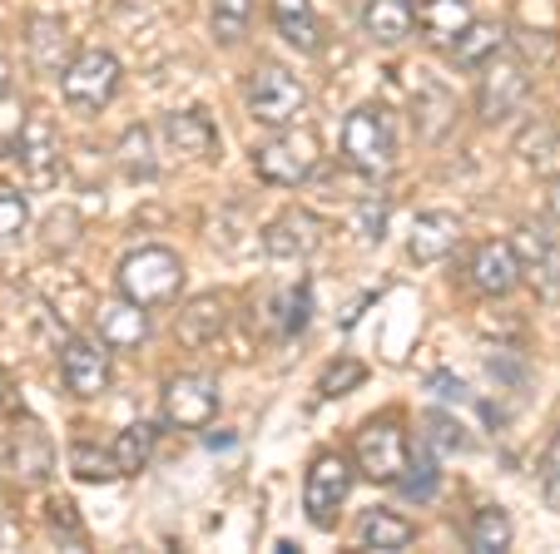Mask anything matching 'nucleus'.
I'll return each instance as SVG.
<instances>
[{"mask_svg": "<svg viewBox=\"0 0 560 554\" xmlns=\"http://www.w3.org/2000/svg\"><path fill=\"white\" fill-rule=\"evenodd\" d=\"M254 25V0H213L209 11V31L219 45H238Z\"/></svg>", "mask_w": 560, "mask_h": 554, "instance_id": "nucleus-27", "label": "nucleus"}, {"mask_svg": "<svg viewBox=\"0 0 560 554\" xmlns=\"http://www.w3.org/2000/svg\"><path fill=\"white\" fill-rule=\"evenodd\" d=\"M95 327H100V342H105L109 352H135V346H144V337H149V307L129 303V297H115V303H105L95 313Z\"/></svg>", "mask_w": 560, "mask_h": 554, "instance_id": "nucleus-15", "label": "nucleus"}, {"mask_svg": "<svg viewBox=\"0 0 560 554\" xmlns=\"http://www.w3.org/2000/svg\"><path fill=\"white\" fill-rule=\"evenodd\" d=\"M412 115H417V129H422L427 144H436V139H442V134H436V115L452 119V115H456V105H452V95H446L442 84H432V90H427V99H417Z\"/></svg>", "mask_w": 560, "mask_h": 554, "instance_id": "nucleus-32", "label": "nucleus"}, {"mask_svg": "<svg viewBox=\"0 0 560 554\" xmlns=\"http://www.w3.org/2000/svg\"><path fill=\"white\" fill-rule=\"evenodd\" d=\"M466 283H471V293H481V297L516 293V283H521V252L511 248V238L481 243V248L471 252V262H466Z\"/></svg>", "mask_w": 560, "mask_h": 554, "instance_id": "nucleus-11", "label": "nucleus"}, {"mask_svg": "<svg viewBox=\"0 0 560 554\" xmlns=\"http://www.w3.org/2000/svg\"><path fill=\"white\" fill-rule=\"evenodd\" d=\"M526 95H530L526 60L497 55V60L481 64V84H476V115H481V125H506V119L526 105Z\"/></svg>", "mask_w": 560, "mask_h": 554, "instance_id": "nucleus-7", "label": "nucleus"}, {"mask_svg": "<svg viewBox=\"0 0 560 554\" xmlns=\"http://www.w3.org/2000/svg\"><path fill=\"white\" fill-rule=\"evenodd\" d=\"M31 223V203L15 184H0V238H21Z\"/></svg>", "mask_w": 560, "mask_h": 554, "instance_id": "nucleus-34", "label": "nucleus"}, {"mask_svg": "<svg viewBox=\"0 0 560 554\" xmlns=\"http://www.w3.org/2000/svg\"><path fill=\"white\" fill-rule=\"evenodd\" d=\"M546 243H550V238H546V233L536 228V223H526V228H516V238H511V248L521 252V268H526V262L536 258V252L546 248Z\"/></svg>", "mask_w": 560, "mask_h": 554, "instance_id": "nucleus-37", "label": "nucleus"}, {"mask_svg": "<svg viewBox=\"0 0 560 554\" xmlns=\"http://www.w3.org/2000/svg\"><path fill=\"white\" fill-rule=\"evenodd\" d=\"M546 213L560 223V178H556V184H550V193H546Z\"/></svg>", "mask_w": 560, "mask_h": 554, "instance_id": "nucleus-39", "label": "nucleus"}, {"mask_svg": "<svg viewBox=\"0 0 560 554\" xmlns=\"http://www.w3.org/2000/svg\"><path fill=\"white\" fill-rule=\"evenodd\" d=\"M164 139H170V149L184 158H209L213 144H219L209 115H199V109H174V115H164Z\"/></svg>", "mask_w": 560, "mask_h": 554, "instance_id": "nucleus-20", "label": "nucleus"}, {"mask_svg": "<svg viewBox=\"0 0 560 554\" xmlns=\"http://www.w3.org/2000/svg\"><path fill=\"white\" fill-rule=\"evenodd\" d=\"M462 243V219L456 213H442V209H432V213H417V223H412V233H407V252H412V262H442L446 252Z\"/></svg>", "mask_w": 560, "mask_h": 554, "instance_id": "nucleus-16", "label": "nucleus"}, {"mask_svg": "<svg viewBox=\"0 0 560 554\" xmlns=\"http://www.w3.org/2000/svg\"><path fill=\"white\" fill-rule=\"evenodd\" d=\"M436 481H442V471H436V460L432 456H407V471L397 475V485H402L407 500H427V495L436 491Z\"/></svg>", "mask_w": 560, "mask_h": 554, "instance_id": "nucleus-31", "label": "nucleus"}, {"mask_svg": "<svg viewBox=\"0 0 560 554\" xmlns=\"http://www.w3.org/2000/svg\"><path fill=\"white\" fill-rule=\"evenodd\" d=\"M417 25L427 31L432 45H446V50H452L456 35L471 25V11H466V0H427L422 11H417Z\"/></svg>", "mask_w": 560, "mask_h": 554, "instance_id": "nucleus-25", "label": "nucleus"}, {"mask_svg": "<svg viewBox=\"0 0 560 554\" xmlns=\"http://www.w3.org/2000/svg\"><path fill=\"white\" fill-rule=\"evenodd\" d=\"M109 450H115L119 475H139V471L149 465V450H154V426H129V431H119V436L109 440Z\"/></svg>", "mask_w": 560, "mask_h": 554, "instance_id": "nucleus-30", "label": "nucleus"}, {"mask_svg": "<svg viewBox=\"0 0 560 554\" xmlns=\"http://www.w3.org/2000/svg\"><path fill=\"white\" fill-rule=\"evenodd\" d=\"M229 307H233V297L229 293H199V297H189L184 303V313H179V342L184 346H209V342H219L223 337V327H229Z\"/></svg>", "mask_w": 560, "mask_h": 554, "instance_id": "nucleus-14", "label": "nucleus"}, {"mask_svg": "<svg viewBox=\"0 0 560 554\" xmlns=\"http://www.w3.org/2000/svg\"><path fill=\"white\" fill-rule=\"evenodd\" d=\"M25 60L40 74H60L65 60H70V35L55 15H31L25 21Z\"/></svg>", "mask_w": 560, "mask_h": 554, "instance_id": "nucleus-18", "label": "nucleus"}, {"mask_svg": "<svg viewBox=\"0 0 560 554\" xmlns=\"http://www.w3.org/2000/svg\"><path fill=\"white\" fill-rule=\"evenodd\" d=\"M273 25L298 55H317L323 50V15L313 11V0H273Z\"/></svg>", "mask_w": 560, "mask_h": 554, "instance_id": "nucleus-19", "label": "nucleus"}, {"mask_svg": "<svg viewBox=\"0 0 560 554\" xmlns=\"http://www.w3.org/2000/svg\"><path fill=\"white\" fill-rule=\"evenodd\" d=\"M362 31L372 45H402L417 35V0H368Z\"/></svg>", "mask_w": 560, "mask_h": 554, "instance_id": "nucleus-17", "label": "nucleus"}, {"mask_svg": "<svg viewBox=\"0 0 560 554\" xmlns=\"http://www.w3.org/2000/svg\"><path fill=\"white\" fill-rule=\"evenodd\" d=\"M248 115L258 119V125L268 129H288L303 119L307 109V90L303 80H298L293 70H283V64H258L254 80H248Z\"/></svg>", "mask_w": 560, "mask_h": 554, "instance_id": "nucleus-5", "label": "nucleus"}, {"mask_svg": "<svg viewBox=\"0 0 560 554\" xmlns=\"http://www.w3.org/2000/svg\"><path fill=\"white\" fill-rule=\"evenodd\" d=\"M412 540H417L412 520H402V515H392V510H368L362 515V524H358V544L362 550H377V554L407 550Z\"/></svg>", "mask_w": 560, "mask_h": 554, "instance_id": "nucleus-23", "label": "nucleus"}, {"mask_svg": "<svg viewBox=\"0 0 560 554\" xmlns=\"http://www.w3.org/2000/svg\"><path fill=\"white\" fill-rule=\"evenodd\" d=\"M159 416L174 431H203L219 416V381L203 372H179L159 391Z\"/></svg>", "mask_w": 560, "mask_h": 554, "instance_id": "nucleus-6", "label": "nucleus"}, {"mask_svg": "<svg viewBox=\"0 0 560 554\" xmlns=\"http://www.w3.org/2000/svg\"><path fill=\"white\" fill-rule=\"evenodd\" d=\"M119 164H125L135 178H149V174L159 168L154 154H149V129H144V125H135L125 139H119Z\"/></svg>", "mask_w": 560, "mask_h": 554, "instance_id": "nucleus-33", "label": "nucleus"}, {"mask_svg": "<svg viewBox=\"0 0 560 554\" xmlns=\"http://www.w3.org/2000/svg\"><path fill=\"white\" fill-rule=\"evenodd\" d=\"M342 158L362 178H382L397 168V119L382 105H362L342 125Z\"/></svg>", "mask_w": 560, "mask_h": 554, "instance_id": "nucleus-2", "label": "nucleus"}, {"mask_svg": "<svg viewBox=\"0 0 560 554\" xmlns=\"http://www.w3.org/2000/svg\"><path fill=\"white\" fill-rule=\"evenodd\" d=\"M511 515L501 505H476L471 520H466V544L481 554H506L511 550Z\"/></svg>", "mask_w": 560, "mask_h": 554, "instance_id": "nucleus-24", "label": "nucleus"}, {"mask_svg": "<svg viewBox=\"0 0 560 554\" xmlns=\"http://www.w3.org/2000/svg\"><path fill=\"white\" fill-rule=\"evenodd\" d=\"M60 377L70 397H105L109 391V352L95 337H65L60 346Z\"/></svg>", "mask_w": 560, "mask_h": 554, "instance_id": "nucleus-9", "label": "nucleus"}, {"mask_svg": "<svg viewBox=\"0 0 560 554\" xmlns=\"http://www.w3.org/2000/svg\"><path fill=\"white\" fill-rule=\"evenodd\" d=\"M15 164L25 168L31 184H55V174H60V129H55L50 115H40V109L25 115L21 134H15Z\"/></svg>", "mask_w": 560, "mask_h": 554, "instance_id": "nucleus-10", "label": "nucleus"}, {"mask_svg": "<svg viewBox=\"0 0 560 554\" xmlns=\"http://www.w3.org/2000/svg\"><path fill=\"white\" fill-rule=\"evenodd\" d=\"M521 283H530V293H536V297L556 303V297H560V243H546V248H540L536 258L521 268Z\"/></svg>", "mask_w": 560, "mask_h": 554, "instance_id": "nucleus-29", "label": "nucleus"}, {"mask_svg": "<svg viewBox=\"0 0 560 554\" xmlns=\"http://www.w3.org/2000/svg\"><path fill=\"white\" fill-rule=\"evenodd\" d=\"M427 426H432V440H436V446H446V450H462V446H466L462 426H456L452 416H442V411H432V416H427Z\"/></svg>", "mask_w": 560, "mask_h": 554, "instance_id": "nucleus-36", "label": "nucleus"}, {"mask_svg": "<svg viewBox=\"0 0 560 554\" xmlns=\"http://www.w3.org/2000/svg\"><path fill=\"white\" fill-rule=\"evenodd\" d=\"M323 219L317 213H307V209H283L273 223L264 228V252L268 258H278V262H298V258H307V252L323 243Z\"/></svg>", "mask_w": 560, "mask_h": 554, "instance_id": "nucleus-13", "label": "nucleus"}, {"mask_svg": "<svg viewBox=\"0 0 560 554\" xmlns=\"http://www.w3.org/2000/svg\"><path fill=\"white\" fill-rule=\"evenodd\" d=\"M501 45H506V25L501 21H471L452 45V60L462 70H481L487 60H497Z\"/></svg>", "mask_w": 560, "mask_h": 554, "instance_id": "nucleus-21", "label": "nucleus"}, {"mask_svg": "<svg viewBox=\"0 0 560 554\" xmlns=\"http://www.w3.org/2000/svg\"><path fill=\"white\" fill-rule=\"evenodd\" d=\"M119 80H125V70L109 50H74L60 70V95L80 115H100L119 95Z\"/></svg>", "mask_w": 560, "mask_h": 554, "instance_id": "nucleus-3", "label": "nucleus"}, {"mask_svg": "<svg viewBox=\"0 0 560 554\" xmlns=\"http://www.w3.org/2000/svg\"><path fill=\"white\" fill-rule=\"evenodd\" d=\"M540 491H546L550 505H560V431L550 436L546 456H540Z\"/></svg>", "mask_w": 560, "mask_h": 554, "instance_id": "nucleus-35", "label": "nucleus"}, {"mask_svg": "<svg viewBox=\"0 0 560 554\" xmlns=\"http://www.w3.org/2000/svg\"><path fill=\"white\" fill-rule=\"evenodd\" d=\"M254 168L264 184H283V189H298L307 174L317 168V144L313 139H268V144L254 149Z\"/></svg>", "mask_w": 560, "mask_h": 554, "instance_id": "nucleus-12", "label": "nucleus"}, {"mask_svg": "<svg viewBox=\"0 0 560 554\" xmlns=\"http://www.w3.org/2000/svg\"><path fill=\"white\" fill-rule=\"evenodd\" d=\"M11 84H15V74H11V60L0 55V99H11Z\"/></svg>", "mask_w": 560, "mask_h": 554, "instance_id": "nucleus-38", "label": "nucleus"}, {"mask_svg": "<svg viewBox=\"0 0 560 554\" xmlns=\"http://www.w3.org/2000/svg\"><path fill=\"white\" fill-rule=\"evenodd\" d=\"M352 450H358V471L368 475L372 485H397V475L407 471V456H412L402 416H397V411H382V416H372L368 426L358 431Z\"/></svg>", "mask_w": 560, "mask_h": 554, "instance_id": "nucleus-4", "label": "nucleus"}, {"mask_svg": "<svg viewBox=\"0 0 560 554\" xmlns=\"http://www.w3.org/2000/svg\"><path fill=\"white\" fill-rule=\"evenodd\" d=\"M11 465L25 475V481H45L55 465V450H50V436H45L35 421H21V431H15L11 440Z\"/></svg>", "mask_w": 560, "mask_h": 554, "instance_id": "nucleus-22", "label": "nucleus"}, {"mask_svg": "<svg viewBox=\"0 0 560 554\" xmlns=\"http://www.w3.org/2000/svg\"><path fill=\"white\" fill-rule=\"evenodd\" d=\"M348 491H352L348 460L332 456V450L313 456V465H307V475H303V515H307V524L332 530V524H338L342 500H348Z\"/></svg>", "mask_w": 560, "mask_h": 554, "instance_id": "nucleus-8", "label": "nucleus"}, {"mask_svg": "<svg viewBox=\"0 0 560 554\" xmlns=\"http://www.w3.org/2000/svg\"><path fill=\"white\" fill-rule=\"evenodd\" d=\"M362 381H368V362H362V356H332V362L323 366V377H317V397L338 401V397H348V391H358Z\"/></svg>", "mask_w": 560, "mask_h": 554, "instance_id": "nucleus-28", "label": "nucleus"}, {"mask_svg": "<svg viewBox=\"0 0 560 554\" xmlns=\"http://www.w3.org/2000/svg\"><path fill=\"white\" fill-rule=\"evenodd\" d=\"M70 465H74V475H80V481H90V485L119 481L115 450H109V446H95V440H74V446H70Z\"/></svg>", "mask_w": 560, "mask_h": 554, "instance_id": "nucleus-26", "label": "nucleus"}, {"mask_svg": "<svg viewBox=\"0 0 560 554\" xmlns=\"http://www.w3.org/2000/svg\"><path fill=\"white\" fill-rule=\"evenodd\" d=\"M115 287H119V297H129V303H139V307L174 303V297H179V287H184L179 252L159 248V243L125 252V258H119V268H115Z\"/></svg>", "mask_w": 560, "mask_h": 554, "instance_id": "nucleus-1", "label": "nucleus"}]
</instances>
